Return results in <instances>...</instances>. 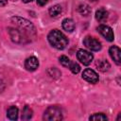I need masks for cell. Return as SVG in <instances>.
I'll use <instances>...</instances> for the list:
<instances>
[{
	"label": "cell",
	"mask_w": 121,
	"mask_h": 121,
	"mask_svg": "<svg viewBox=\"0 0 121 121\" xmlns=\"http://www.w3.org/2000/svg\"><path fill=\"white\" fill-rule=\"evenodd\" d=\"M7 3H8V0H0V7L6 6Z\"/></svg>",
	"instance_id": "7402d4cb"
},
{
	"label": "cell",
	"mask_w": 121,
	"mask_h": 121,
	"mask_svg": "<svg viewBox=\"0 0 121 121\" xmlns=\"http://www.w3.org/2000/svg\"><path fill=\"white\" fill-rule=\"evenodd\" d=\"M59 60H60V63L62 66H64V67H69V65H70V63H71V60H70V59H69L68 57H66V56H60Z\"/></svg>",
	"instance_id": "ac0fdd59"
},
{
	"label": "cell",
	"mask_w": 121,
	"mask_h": 121,
	"mask_svg": "<svg viewBox=\"0 0 121 121\" xmlns=\"http://www.w3.org/2000/svg\"><path fill=\"white\" fill-rule=\"evenodd\" d=\"M32 114H33L32 110L28 106H25V108L23 109L21 118H22V120H29L32 117Z\"/></svg>",
	"instance_id": "9a60e30c"
},
{
	"label": "cell",
	"mask_w": 121,
	"mask_h": 121,
	"mask_svg": "<svg viewBox=\"0 0 121 121\" xmlns=\"http://www.w3.org/2000/svg\"><path fill=\"white\" fill-rule=\"evenodd\" d=\"M5 89V83L3 82V80L0 78V93H2Z\"/></svg>",
	"instance_id": "44dd1931"
},
{
	"label": "cell",
	"mask_w": 121,
	"mask_h": 121,
	"mask_svg": "<svg viewBox=\"0 0 121 121\" xmlns=\"http://www.w3.org/2000/svg\"><path fill=\"white\" fill-rule=\"evenodd\" d=\"M24 3H29V2H31L32 0H22Z\"/></svg>",
	"instance_id": "603a6c76"
},
{
	"label": "cell",
	"mask_w": 121,
	"mask_h": 121,
	"mask_svg": "<svg viewBox=\"0 0 121 121\" xmlns=\"http://www.w3.org/2000/svg\"><path fill=\"white\" fill-rule=\"evenodd\" d=\"M78 12H79L81 15H83V16H88V15L91 13V8H90L88 5H86V4H81V5H79L78 8Z\"/></svg>",
	"instance_id": "2e32d148"
},
{
	"label": "cell",
	"mask_w": 121,
	"mask_h": 121,
	"mask_svg": "<svg viewBox=\"0 0 121 121\" xmlns=\"http://www.w3.org/2000/svg\"><path fill=\"white\" fill-rule=\"evenodd\" d=\"M48 11H49V14L51 17H57L58 15H60L61 13L62 9H61L60 5H55V6L51 7Z\"/></svg>",
	"instance_id": "5bb4252c"
},
{
	"label": "cell",
	"mask_w": 121,
	"mask_h": 121,
	"mask_svg": "<svg viewBox=\"0 0 121 121\" xmlns=\"http://www.w3.org/2000/svg\"><path fill=\"white\" fill-rule=\"evenodd\" d=\"M92 1H95V0H92Z\"/></svg>",
	"instance_id": "cb8c5ba5"
},
{
	"label": "cell",
	"mask_w": 121,
	"mask_h": 121,
	"mask_svg": "<svg viewBox=\"0 0 121 121\" xmlns=\"http://www.w3.org/2000/svg\"><path fill=\"white\" fill-rule=\"evenodd\" d=\"M95 65H96L97 69L99 71H101V72H106L110 68V63L106 60H96Z\"/></svg>",
	"instance_id": "4fadbf2b"
},
{
	"label": "cell",
	"mask_w": 121,
	"mask_h": 121,
	"mask_svg": "<svg viewBox=\"0 0 121 121\" xmlns=\"http://www.w3.org/2000/svg\"><path fill=\"white\" fill-rule=\"evenodd\" d=\"M47 39H48L49 43L53 47H55L59 50L65 48L66 45L68 44V39L66 38V36L58 29L51 30L47 36Z\"/></svg>",
	"instance_id": "7a4b0ae2"
},
{
	"label": "cell",
	"mask_w": 121,
	"mask_h": 121,
	"mask_svg": "<svg viewBox=\"0 0 121 121\" xmlns=\"http://www.w3.org/2000/svg\"><path fill=\"white\" fill-rule=\"evenodd\" d=\"M18 113H19V111H18V108L15 107V106H11L8 109V112H7V116L9 119L10 120H16L18 118Z\"/></svg>",
	"instance_id": "7c38bea8"
},
{
	"label": "cell",
	"mask_w": 121,
	"mask_h": 121,
	"mask_svg": "<svg viewBox=\"0 0 121 121\" xmlns=\"http://www.w3.org/2000/svg\"><path fill=\"white\" fill-rule=\"evenodd\" d=\"M47 2H48V0H37V4L40 6H44Z\"/></svg>",
	"instance_id": "ffe728a7"
},
{
	"label": "cell",
	"mask_w": 121,
	"mask_h": 121,
	"mask_svg": "<svg viewBox=\"0 0 121 121\" xmlns=\"http://www.w3.org/2000/svg\"><path fill=\"white\" fill-rule=\"evenodd\" d=\"M77 57H78V60L84 65H89L94 59V56L92 53H90L87 50H83V49H79L78 51Z\"/></svg>",
	"instance_id": "5b68a950"
},
{
	"label": "cell",
	"mask_w": 121,
	"mask_h": 121,
	"mask_svg": "<svg viewBox=\"0 0 121 121\" xmlns=\"http://www.w3.org/2000/svg\"><path fill=\"white\" fill-rule=\"evenodd\" d=\"M62 27L67 32H72L75 29V23L71 18H66L62 21Z\"/></svg>",
	"instance_id": "8fae6325"
},
{
	"label": "cell",
	"mask_w": 121,
	"mask_h": 121,
	"mask_svg": "<svg viewBox=\"0 0 121 121\" xmlns=\"http://www.w3.org/2000/svg\"><path fill=\"white\" fill-rule=\"evenodd\" d=\"M83 44L92 51H98L101 49V43L94 37L86 36L83 40Z\"/></svg>",
	"instance_id": "277c9868"
},
{
	"label": "cell",
	"mask_w": 121,
	"mask_h": 121,
	"mask_svg": "<svg viewBox=\"0 0 121 121\" xmlns=\"http://www.w3.org/2000/svg\"><path fill=\"white\" fill-rule=\"evenodd\" d=\"M97 30L98 32L109 42H112L113 39H114V34H113V31L112 29L106 26V25H100L98 27H97Z\"/></svg>",
	"instance_id": "8992f818"
},
{
	"label": "cell",
	"mask_w": 121,
	"mask_h": 121,
	"mask_svg": "<svg viewBox=\"0 0 121 121\" xmlns=\"http://www.w3.org/2000/svg\"><path fill=\"white\" fill-rule=\"evenodd\" d=\"M109 53H110V56L111 58L115 61V63L117 65H120L121 64V57H120V53H121V50L118 46H111L110 49H109Z\"/></svg>",
	"instance_id": "9c48e42d"
},
{
	"label": "cell",
	"mask_w": 121,
	"mask_h": 121,
	"mask_svg": "<svg viewBox=\"0 0 121 121\" xmlns=\"http://www.w3.org/2000/svg\"><path fill=\"white\" fill-rule=\"evenodd\" d=\"M82 78L88 81L89 83H96L98 81V76L93 69H85L82 73Z\"/></svg>",
	"instance_id": "52a82bcc"
},
{
	"label": "cell",
	"mask_w": 121,
	"mask_h": 121,
	"mask_svg": "<svg viewBox=\"0 0 121 121\" xmlns=\"http://www.w3.org/2000/svg\"><path fill=\"white\" fill-rule=\"evenodd\" d=\"M43 119L46 121H55V120H61L62 119V112L61 109L58 106H50L48 107L44 113Z\"/></svg>",
	"instance_id": "3957f363"
},
{
	"label": "cell",
	"mask_w": 121,
	"mask_h": 121,
	"mask_svg": "<svg viewBox=\"0 0 121 121\" xmlns=\"http://www.w3.org/2000/svg\"><path fill=\"white\" fill-rule=\"evenodd\" d=\"M95 19L99 23H104L108 19V11L104 8H100L95 11Z\"/></svg>",
	"instance_id": "30bf717a"
},
{
	"label": "cell",
	"mask_w": 121,
	"mask_h": 121,
	"mask_svg": "<svg viewBox=\"0 0 121 121\" xmlns=\"http://www.w3.org/2000/svg\"><path fill=\"white\" fill-rule=\"evenodd\" d=\"M68 68L71 70V72H72L73 74H78V73L80 71V66H79L77 62H72V61H71V63H70V65H69Z\"/></svg>",
	"instance_id": "d6986e66"
},
{
	"label": "cell",
	"mask_w": 121,
	"mask_h": 121,
	"mask_svg": "<svg viewBox=\"0 0 121 121\" xmlns=\"http://www.w3.org/2000/svg\"><path fill=\"white\" fill-rule=\"evenodd\" d=\"M25 67L27 71H35L38 67H39V60L36 57L34 56H31L29 58H27L25 61Z\"/></svg>",
	"instance_id": "ba28073f"
},
{
	"label": "cell",
	"mask_w": 121,
	"mask_h": 121,
	"mask_svg": "<svg viewBox=\"0 0 121 121\" xmlns=\"http://www.w3.org/2000/svg\"><path fill=\"white\" fill-rule=\"evenodd\" d=\"M89 119L90 120H94V121H104V120H107L108 117L104 113L99 112V113H95V114L91 115Z\"/></svg>",
	"instance_id": "e0dca14e"
},
{
	"label": "cell",
	"mask_w": 121,
	"mask_h": 121,
	"mask_svg": "<svg viewBox=\"0 0 121 121\" xmlns=\"http://www.w3.org/2000/svg\"><path fill=\"white\" fill-rule=\"evenodd\" d=\"M10 24L9 34L14 43L25 44L32 42L36 38V28L28 20L15 16L11 18Z\"/></svg>",
	"instance_id": "6da1fadb"
}]
</instances>
